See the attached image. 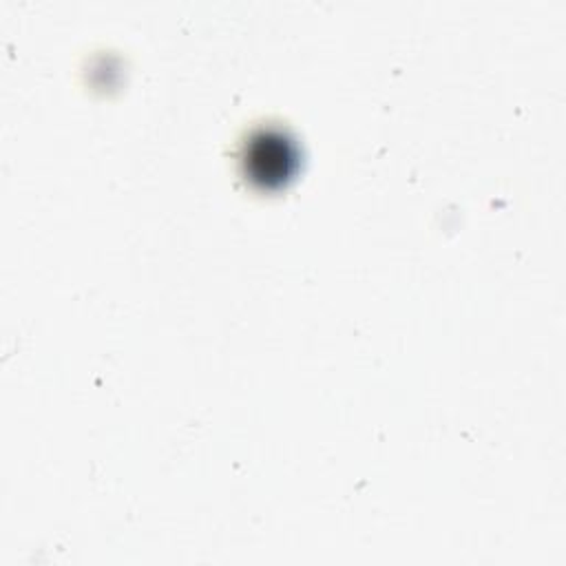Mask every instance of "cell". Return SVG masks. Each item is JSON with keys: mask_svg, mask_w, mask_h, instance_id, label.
Listing matches in <instances>:
<instances>
[{"mask_svg": "<svg viewBox=\"0 0 566 566\" xmlns=\"http://www.w3.org/2000/svg\"><path fill=\"white\" fill-rule=\"evenodd\" d=\"M245 166L252 179L261 184H279L294 166L292 144L279 133H259L245 148Z\"/></svg>", "mask_w": 566, "mask_h": 566, "instance_id": "obj_1", "label": "cell"}]
</instances>
